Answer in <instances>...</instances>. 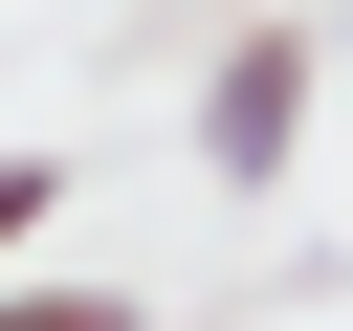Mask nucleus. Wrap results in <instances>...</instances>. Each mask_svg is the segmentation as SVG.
Masks as SVG:
<instances>
[{
	"label": "nucleus",
	"mask_w": 353,
	"mask_h": 331,
	"mask_svg": "<svg viewBox=\"0 0 353 331\" xmlns=\"http://www.w3.org/2000/svg\"><path fill=\"white\" fill-rule=\"evenodd\" d=\"M309 88H331V22H243V44L199 66V110H176V132H199V177H221V199H287Z\"/></svg>",
	"instance_id": "1"
},
{
	"label": "nucleus",
	"mask_w": 353,
	"mask_h": 331,
	"mask_svg": "<svg viewBox=\"0 0 353 331\" xmlns=\"http://www.w3.org/2000/svg\"><path fill=\"white\" fill-rule=\"evenodd\" d=\"M0 331H132V287H22L0 265Z\"/></svg>",
	"instance_id": "2"
},
{
	"label": "nucleus",
	"mask_w": 353,
	"mask_h": 331,
	"mask_svg": "<svg viewBox=\"0 0 353 331\" xmlns=\"http://www.w3.org/2000/svg\"><path fill=\"white\" fill-rule=\"evenodd\" d=\"M44 221H66V154H0V265H22Z\"/></svg>",
	"instance_id": "3"
},
{
	"label": "nucleus",
	"mask_w": 353,
	"mask_h": 331,
	"mask_svg": "<svg viewBox=\"0 0 353 331\" xmlns=\"http://www.w3.org/2000/svg\"><path fill=\"white\" fill-rule=\"evenodd\" d=\"M331 44H353V22H331Z\"/></svg>",
	"instance_id": "4"
}]
</instances>
